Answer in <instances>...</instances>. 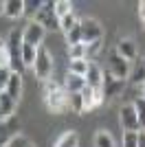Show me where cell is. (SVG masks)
<instances>
[{
	"label": "cell",
	"mask_w": 145,
	"mask_h": 147,
	"mask_svg": "<svg viewBox=\"0 0 145 147\" xmlns=\"http://www.w3.org/2000/svg\"><path fill=\"white\" fill-rule=\"evenodd\" d=\"M16 105H18V101H13L7 92H0V114H2V121H7V119L13 117Z\"/></svg>",
	"instance_id": "cell-16"
},
{
	"label": "cell",
	"mask_w": 145,
	"mask_h": 147,
	"mask_svg": "<svg viewBox=\"0 0 145 147\" xmlns=\"http://www.w3.org/2000/svg\"><path fill=\"white\" fill-rule=\"evenodd\" d=\"M130 79H132L134 84H139V86H141V84H145V61H143V59H141L139 64H136L134 73L130 75Z\"/></svg>",
	"instance_id": "cell-27"
},
{
	"label": "cell",
	"mask_w": 145,
	"mask_h": 147,
	"mask_svg": "<svg viewBox=\"0 0 145 147\" xmlns=\"http://www.w3.org/2000/svg\"><path fill=\"white\" fill-rule=\"evenodd\" d=\"M57 88H60V86H57L53 79L46 81V84H44V94H48V92H53V90H57Z\"/></svg>",
	"instance_id": "cell-36"
},
{
	"label": "cell",
	"mask_w": 145,
	"mask_h": 147,
	"mask_svg": "<svg viewBox=\"0 0 145 147\" xmlns=\"http://www.w3.org/2000/svg\"><path fill=\"white\" fill-rule=\"evenodd\" d=\"M119 123L123 127V132H139L141 129L139 119H136V110H134L132 103H125L119 110Z\"/></svg>",
	"instance_id": "cell-8"
},
{
	"label": "cell",
	"mask_w": 145,
	"mask_h": 147,
	"mask_svg": "<svg viewBox=\"0 0 145 147\" xmlns=\"http://www.w3.org/2000/svg\"><path fill=\"white\" fill-rule=\"evenodd\" d=\"M66 35V42L68 46H75V44H81V24H79V20L72 24V29L68 31V33H64Z\"/></svg>",
	"instance_id": "cell-20"
},
{
	"label": "cell",
	"mask_w": 145,
	"mask_h": 147,
	"mask_svg": "<svg viewBox=\"0 0 145 147\" xmlns=\"http://www.w3.org/2000/svg\"><path fill=\"white\" fill-rule=\"evenodd\" d=\"M141 97L145 99V84H141Z\"/></svg>",
	"instance_id": "cell-39"
},
{
	"label": "cell",
	"mask_w": 145,
	"mask_h": 147,
	"mask_svg": "<svg viewBox=\"0 0 145 147\" xmlns=\"http://www.w3.org/2000/svg\"><path fill=\"white\" fill-rule=\"evenodd\" d=\"M86 46V59L90 61V57H95L99 51H101V40L99 42H92V44H84Z\"/></svg>",
	"instance_id": "cell-32"
},
{
	"label": "cell",
	"mask_w": 145,
	"mask_h": 147,
	"mask_svg": "<svg viewBox=\"0 0 145 147\" xmlns=\"http://www.w3.org/2000/svg\"><path fill=\"white\" fill-rule=\"evenodd\" d=\"M11 66V57H9V49H2L0 51V68H9Z\"/></svg>",
	"instance_id": "cell-34"
},
{
	"label": "cell",
	"mask_w": 145,
	"mask_h": 147,
	"mask_svg": "<svg viewBox=\"0 0 145 147\" xmlns=\"http://www.w3.org/2000/svg\"><path fill=\"white\" fill-rule=\"evenodd\" d=\"M5 46H7V42H2V40H0V51L5 49Z\"/></svg>",
	"instance_id": "cell-41"
},
{
	"label": "cell",
	"mask_w": 145,
	"mask_h": 147,
	"mask_svg": "<svg viewBox=\"0 0 145 147\" xmlns=\"http://www.w3.org/2000/svg\"><path fill=\"white\" fill-rule=\"evenodd\" d=\"M88 64H90L88 59H72V61H68V73L84 77V75L88 73Z\"/></svg>",
	"instance_id": "cell-19"
},
{
	"label": "cell",
	"mask_w": 145,
	"mask_h": 147,
	"mask_svg": "<svg viewBox=\"0 0 145 147\" xmlns=\"http://www.w3.org/2000/svg\"><path fill=\"white\" fill-rule=\"evenodd\" d=\"M5 16L18 20L24 16V0H5Z\"/></svg>",
	"instance_id": "cell-15"
},
{
	"label": "cell",
	"mask_w": 145,
	"mask_h": 147,
	"mask_svg": "<svg viewBox=\"0 0 145 147\" xmlns=\"http://www.w3.org/2000/svg\"><path fill=\"white\" fill-rule=\"evenodd\" d=\"M7 49H9V57H11V73H20L22 75L24 64H22V33L18 29H13L9 33V40H7Z\"/></svg>",
	"instance_id": "cell-1"
},
{
	"label": "cell",
	"mask_w": 145,
	"mask_h": 147,
	"mask_svg": "<svg viewBox=\"0 0 145 147\" xmlns=\"http://www.w3.org/2000/svg\"><path fill=\"white\" fill-rule=\"evenodd\" d=\"M64 90L68 92V94H75V92H81L86 88V79L84 77H79V75H72V73H66V77H64Z\"/></svg>",
	"instance_id": "cell-13"
},
{
	"label": "cell",
	"mask_w": 145,
	"mask_h": 147,
	"mask_svg": "<svg viewBox=\"0 0 145 147\" xmlns=\"http://www.w3.org/2000/svg\"><path fill=\"white\" fill-rule=\"evenodd\" d=\"M55 147H79V134L75 129H68L55 141Z\"/></svg>",
	"instance_id": "cell-17"
},
{
	"label": "cell",
	"mask_w": 145,
	"mask_h": 147,
	"mask_svg": "<svg viewBox=\"0 0 145 147\" xmlns=\"http://www.w3.org/2000/svg\"><path fill=\"white\" fill-rule=\"evenodd\" d=\"M33 22H37V24L44 26L46 31L60 29V18L55 16V2L53 0H44V5L40 7V11L33 16Z\"/></svg>",
	"instance_id": "cell-3"
},
{
	"label": "cell",
	"mask_w": 145,
	"mask_h": 147,
	"mask_svg": "<svg viewBox=\"0 0 145 147\" xmlns=\"http://www.w3.org/2000/svg\"><path fill=\"white\" fill-rule=\"evenodd\" d=\"M123 88H125V81L115 79L110 73L108 75L103 73V86H101V90H103V97H106V99H115L117 94H121Z\"/></svg>",
	"instance_id": "cell-9"
},
{
	"label": "cell",
	"mask_w": 145,
	"mask_h": 147,
	"mask_svg": "<svg viewBox=\"0 0 145 147\" xmlns=\"http://www.w3.org/2000/svg\"><path fill=\"white\" fill-rule=\"evenodd\" d=\"M44 35H46V29L40 26L37 22H33V20H29V24L24 26V31H22V44H29V46L40 49L42 42H44Z\"/></svg>",
	"instance_id": "cell-6"
},
{
	"label": "cell",
	"mask_w": 145,
	"mask_h": 147,
	"mask_svg": "<svg viewBox=\"0 0 145 147\" xmlns=\"http://www.w3.org/2000/svg\"><path fill=\"white\" fill-rule=\"evenodd\" d=\"M84 79H86V86H90V88H101L103 86V70L99 66H97L95 61H90L88 64V73L84 75Z\"/></svg>",
	"instance_id": "cell-11"
},
{
	"label": "cell",
	"mask_w": 145,
	"mask_h": 147,
	"mask_svg": "<svg viewBox=\"0 0 145 147\" xmlns=\"http://www.w3.org/2000/svg\"><path fill=\"white\" fill-rule=\"evenodd\" d=\"M139 18H141V22L145 20V2H139Z\"/></svg>",
	"instance_id": "cell-37"
},
{
	"label": "cell",
	"mask_w": 145,
	"mask_h": 147,
	"mask_svg": "<svg viewBox=\"0 0 145 147\" xmlns=\"http://www.w3.org/2000/svg\"><path fill=\"white\" fill-rule=\"evenodd\" d=\"M68 57L72 59H86V46L84 44H75V46H68Z\"/></svg>",
	"instance_id": "cell-28"
},
{
	"label": "cell",
	"mask_w": 145,
	"mask_h": 147,
	"mask_svg": "<svg viewBox=\"0 0 145 147\" xmlns=\"http://www.w3.org/2000/svg\"><path fill=\"white\" fill-rule=\"evenodd\" d=\"M132 105H134V110H136V119H139L141 129H145V99L143 97H136L132 101ZM141 129H139V132H141Z\"/></svg>",
	"instance_id": "cell-23"
},
{
	"label": "cell",
	"mask_w": 145,
	"mask_h": 147,
	"mask_svg": "<svg viewBox=\"0 0 145 147\" xmlns=\"http://www.w3.org/2000/svg\"><path fill=\"white\" fill-rule=\"evenodd\" d=\"M33 73L40 81H51V75H53V57L48 53L46 46H40L37 49V57H35V64H33Z\"/></svg>",
	"instance_id": "cell-2"
},
{
	"label": "cell",
	"mask_w": 145,
	"mask_h": 147,
	"mask_svg": "<svg viewBox=\"0 0 145 147\" xmlns=\"http://www.w3.org/2000/svg\"><path fill=\"white\" fill-rule=\"evenodd\" d=\"M77 22V18H75V13H68V16H64V18L60 20V31H64V33H68V31L72 29V24Z\"/></svg>",
	"instance_id": "cell-31"
},
{
	"label": "cell",
	"mask_w": 145,
	"mask_h": 147,
	"mask_svg": "<svg viewBox=\"0 0 145 147\" xmlns=\"http://www.w3.org/2000/svg\"><path fill=\"white\" fill-rule=\"evenodd\" d=\"M68 13H72V2H68V0H55V16L57 18L62 20Z\"/></svg>",
	"instance_id": "cell-24"
},
{
	"label": "cell",
	"mask_w": 145,
	"mask_h": 147,
	"mask_svg": "<svg viewBox=\"0 0 145 147\" xmlns=\"http://www.w3.org/2000/svg\"><path fill=\"white\" fill-rule=\"evenodd\" d=\"M9 79H11V68H0V92L7 90Z\"/></svg>",
	"instance_id": "cell-33"
},
{
	"label": "cell",
	"mask_w": 145,
	"mask_h": 147,
	"mask_svg": "<svg viewBox=\"0 0 145 147\" xmlns=\"http://www.w3.org/2000/svg\"><path fill=\"white\" fill-rule=\"evenodd\" d=\"M16 121L11 119H7V121H0V147H7L11 143V138L16 136Z\"/></svg>",
	"instance_id": "cell-12"
},
{
	"label": "cell",
	"mask_w": 145,
	"mask_h": 147,
	"mask_svg": "<svg viewBox=\"0 0 145 147\" xmlns=\"http://www.w3.org/2000/svg\"><path fill=\"white\" fill-rule=\"evenodd\" d=\"M7 147H35V145H33V143H31L29 138H26V136H22V134H16V136L11 138V143H9Z\"/></svg>",
	"instance_id": "cell-29"
},
{
	"label": "cell",
	"mask_w": 145,
	"mask_h": 147,
	"mask_svg": "<svg viewBox=\"0 0 145 147\" xmlns=\"http://www.w3.org/2000/svg\"><path fill=\"white\" fill-rule=\"evenodd\" d=\"M139 147H145V129L139 132Z\"/></svg>",
	"instance_id": "cell-38"
},
{
	"label": "cell",
	"mask_w": 145,
	"mask_h": 147,
	"mask_svg": "<svg viewBox=\"0 0 145 147\" xmlns=\"http://www.w3.org/2000/svg\"><path fill=\"white\" fill-rule=\"evenodd\" d=\"M79 24H81V44H92L103 37V29L95 18H81Z\"/></svg>",
	"instance_id": "cell-4"
},
{
	"label": "cell",
	"mask_w": 145,
	"mask_h": 147,
	"mask_svg": "<svg viewBox=\"0 0 145 147\" xmlns=\"http://www.w3.org/2000/svg\"><path fill=\"white\" fill-rule=\"evenodd\" d=\"M95 147H115V138H112V134L106 132V129H99L97 136H95Z\"/></svg>",
	"instance_id": "cell-21"
},
{
	"label": "cell",
	"mask_w": 145,
	"mask_h": 147,
	"mask_svg": "<svg viewBox=\"0 0 145 147\" xmlns=\"http://www.w3.org/2000/svg\"><path fill=\"white\" fill-rule=\"evenodd\" d=\"M79 94H81V101H84V112L92 110V108H95V88L86 86Z\"/></svg>",
	"instance_id": "cell-22"
},
{
	"label": "cell",
	"mask_w": 145,
	"mask_h": 147,
	"mask_svg": "<svg viewBox=\"0 0 145 147\" xmlns=\"http://www.w3.org/2000/svg\"><path fill=\"white\" fill-rule=\"evenodd\" d=\"M68 108H70L72 112H77V114L84 112V101H81V94H79V92L68 94Z\"/></svg>",
	"instance_id": "cell-26"
},
{
	"label": "cell",
	"mask_w": 145,
	"mask_h": 147,
	"mask_svg": "<svg viewBox=\"0 0 145 147\" xmlns=\"http://www.w3.org/2000/svg\"><path fill=\"white\" fill-rule=\"evenodd\" d=\"M143 26H145V20H143Z\"/></svg>",
	"instance_id": "cell-42"
},
{
	"label": "cell",
	"mask_w": 145,
	"mask_h": 147,
	"mask_svg": "<svg viewBox=\"0 0 145 147\" xmlns=\"http://www.w3.org/2000/svg\"><path fill=\"white\" fill-rule=\"evenodd\" d=\"M44 103H46V108L53 112V114H62V112L68 108V92L60 86L57 90L44 94Z\"/></svg>",
	"instance_id": "cell-5"
},
{
	"label": "cell",
	"mask_w": 145,
	"mask_h": 147,
	"mask_svg": "<svg viewBox=\"0 0 145 147\" xmlns=\"http://www.w3.org/2000/svg\"><path fill=\"white\" fill-rule=\"evenodd\" d=\"M103 101H106V97H103V90H101V88H97V90H95V108H97V105H101Z\"/></svg>",
	"instance_id": "cell-35"
},
{
	"label": "cell",
	"mask_w": 145,
	"mask_h": 147,
	"mask_svg": "<svg viewBox=\"0 0 145 147\" xmlns=\"http://www.w3.org/2000/svg\"><path fill=\"white\" fill-rule=\"evenodd\" d=\"M35 57H37V49H35V46L22 44V64H24V68H33Z\"/></svg>",
	"instance_id": "cell-18"
},
{
	"label": "cell",
	"mask_w": 145,
	"mask_h": 147,
	"mask_svg": "<svg viewBox=\"0 0 145 147\" xmlns=\"http://www.w3.org/2000/svg\"><path fill=\"white\" fill-rule=\"evenodd\" d=\"M108 73L112 75L115 79L125 81L127 77H130V61H125L121 55H117V51L110 53V57H108Z\"/></svg>",
	"instance_id": "cell-7"
},
{
	"label": "cell",
	"mask_w": 145,
	"mask_h": 147,
	"mask_svg": "<svg viewBox=\"0 0 145 147\" xmlns=\"http://www.w3.org/2000/svg\"><path fill=\"white\" fill-rule=\"evenodd\" d=\"M117 55H121L125 61L132 64V61L136 59V44H134V40H130V37H121L119 42H117Z\"/></svg>",
	"instance_id": "cell-10"
},
{
	"label": "cell",
	"mask_w": 145,
	"mask_h": 147,
	"mask_svg": "<svg viewBox=\"0 0 145 147\" xmlns=\"http://www.w3.org/2000/svg\"><path fill=\"white\" fill-rule=\"evenodd\" d=\"M42 5H44V0H24V16H29L33 20V16L40 11Z\"/></svg>",
	"instance_id": "cell-25"
},
{
	"label": "cell",
	"mask_w": 145,
	"mask_h": 147,
	"mask_svg": "<svg viewBox=\"0 0 145 147\" xmlns=\"http://www.w3.org/2000/svg\"><path fill=\"white\" fill-rule=\"evenodd\" d=\"M5 92L13 99V101H20V97H22V75L20 73H11V79H9V84H7Z\"/></svg>",
	"instance_id": "cell-14"
},
{
	"label": "cell",
	"mask_w": 145,
	"mask_h": 147,
	"mask_svg": "<svg viewBox=\"0 0 145 147\" xmlns=\"http://www.w3.org/2000/svg\"><path fill=\"white\" fill-rule=\"evenodd\" d=\"M2 13H5V2L0 0V16H2Z\"/></svg>",
	"instance_id": "cell-40"
},
{
	"label": "cell",
	"mask_w": 145,
	"mask_h": 147,
	"mask_svg": "<svg viewBox=\"0 0 145 147\" xmlns=\"http://www.w3.org/2000/svg\"><path fill=\"white\" fill-rule=\"evenodd\" d=\"M123 147H139V132H123Z\"/></svg>",
	"instance_id": "cell-30"
}]
</instances>
